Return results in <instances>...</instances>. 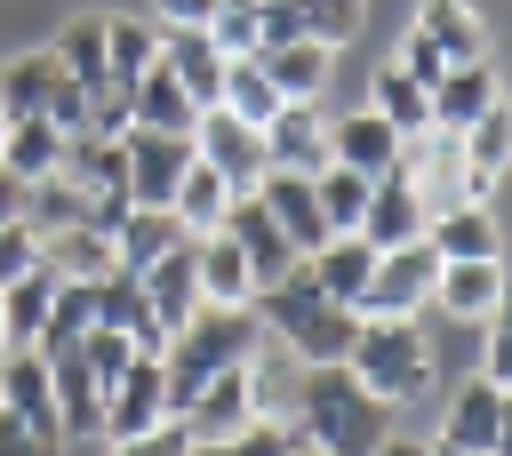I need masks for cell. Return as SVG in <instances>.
Segmentation results:
<instances>
[{
	"label": "cell",
	"mask_w": 512,
	"mask_h": 456,
	"mask_svg": "<svg viewBox=\"0 0 512 456\" xmlns=\"http://www.w3.org/2000/svg\"><path fill=\"white\" fill-rule=\"evenodd\" d=\"M256 200H264V216L288 232V248L296 256H312L320 240H336L328 224H320V200H312V176H296V168H264L256 176Z\"/></svg>",
	"instance_id": "12"
},
{
	"label": "cell",
	"mask_w": 512,
	"mask_h": 456,
	"mask_svg": "<svg viewBox=\"0 0 512 456\" xmlns=\"http://www.w3.org/2000/svg\"><path fill=\"white\" fill-rule=\"evenodd\" d=\"M176 424H184L192 440H232V432H248V376H240V368L208 376V384L176 408Z\"/></svg>",
	"instance_id": "24"
},
{
	"label": "cell",
	"mask_w": 512,
	"mask_h": 456,
	"mask_svg": "<svg viewBox=\"0 0 512 456\" xmlns=\"http://www.w3.org/2000/svg\"><path fill=\"white\" fill-rule=\"evenodd\" d=\"M96 328V296H88V280H56V296H48V328H40V360H56V352H72L80 336Z\"/></svg>",
	"instance_id": "39"
},
{
	"label": "cell",
	"mask_w": 512,
	"mask_h": 456,
	"mask_svg": "<svg viewBox=\"0 0 512 456\" xmlns=\"http://www.w3.org/2000/svg\"><path fill=\"white\" fill-rule=\"evenodd\" d=\"M368 112H384L400 136H424V128H432V88L408 80L400 64H376V80H368Z\"/></svg>",
	"instance_id": "34"
},
{
	"label": "cell",
	"mask_w": 512,
	"mask_h": 456,
	"mask_svg": "<svg viewBox=\"0 0 512 456\" xmlns=\"http://www.w3.org/2000/svg\"><path fill=\"white\" fill-rule=\"evenodd\" d=\"M504 296H512V280H504V256L440 264V280H432V312H448V320H488Z\"/></svg>",
	"instance_id": "15"
},
{
	"label": "cell",
	"mask_w": 512,
	"mask_h": 456,
	"mask_svg": "<svg viewBox=\"0 0 512 456\" xmlns=\"http://www.w3.org/2000/svg\"><path fill=\"white\" fill-rule=\"evenodd\" d=\"M480 328H488V344H480V376H488L496 392H512V296H504Z\"/></svg>",
	"instance_id": "44"
},
{
	"label": "cell",
	"mask_w": 512,
	"mask_h": 456,
	"mask_svg": "<svg viewBox=\"0 0 512 456\" xmlns=\"http://www.w3.org/2000/svg\"><path fill=\"white\" fill-rule=\"evenodd\" d=\"M24 272H40V232L32 224H0V288H16Z\"/></svg>",
	"instance_id": "46"
},
{
	"label": "cell",
	"mask_w": 512,
	"mask_h": 456,
	"mask_svg": "<svg viewBox=\"0 0 512 456\" xmlns=\"http://www.w3.org/2000/svg\"><path fill=\"white\" fill-rule=\"evenodd\" d=\"M120 168H128V200L136 208H168L184 168H192V136H160V128H136L120 136Z\"/></svg>",
	"instance_id": "6"
},
{
	"label": "cell",
	"mask_w": 512,
	"mask_h": 456,
	"mask_svg": "<svg viewBox=\"0 0 512 456\" xmlns=\"http://www.w3.org/2000/svg\"><path fill=\"white\" fill-rule=\"evenodd\" d=\"M88 296H96V328H112V336H128L136 352H160V320H152V304H144V288H136V272H104V280H88Z\"/></svg>",
	"instance_id": "23"
},
{
	"label": "cell",
	"mask_w": 512,
	"mask_h": 456,
	"mask_svg": "<svg viewBox=\"0 0 512 456\" xmlns=\"http://www.w3.org/2000/svg\"><path fill=\"white\" fill-rule=\"evenodd\" d=\"M56 88H64V64H56V48H32V56L0 64V96H8V120H32V112H48V104H56Z\"/></svg>",
	"instance_id": "32"
},
{
	"label": "cell",
	"mask_w": 512,
	"mask_h": 456,
	"mask_svg": "<svg viewBox=\"0 0 512 456\" xmlns=\"http://www.w3.org/2000/svg\"><path fill=\"white\" fill-rule=\"evenodd\" d=\"M344 368H352L384 408H408V400L432 392V336H424V320H360Z\"/></svg>",
	"instance_id": "4"
},
{
	"label": "cell",
	"mask_w": 512,
	"mask_h": 456,
	"mask_svg": "<svg viewBox=\"0 0 512 456\" xmlns=\"http://www.w3.org/2000/svg\"><path fill=\"white\" fill-rule=\"evenodd\" d=\"M192 152L232 184V192H256V176L272 168L264 160V128H248V120H232L224 104H208L200 120H192Z\"/></svg>",
	"instance_id": "7"
},
{
	"label": "cell",
	"mask_w": 512,
	"mask_h": 456,
	"mask_svg": "<svg viewBox=\"0 0 512 456\" xmlns=\"http://www.w3.org/2000/svg\"><path fill=\"white\" fill-rule=\"evenodd\" d=\"M152 8H160V24H208L224 0H152Z\"/></svg>",
	"instance_id": "50"
},
{
	"label": "cell",
	"mask_w": 512,
	"mask_h": 456,
	"mask_svg": "<svg viewBox=\"0 0 512 456\" xmlns=\"http://www.w3.org/2000/svg\"><path fill=\"white\" fill-rule=\"evenodd\" d=\"M424 200H416V184L392 168V176H376L368 184V208H360V240L384 256V248H408V240H424Z\"/></svg>",
	"instance_id": "13"
},
{
	"label": "cell",
	"mask_w": 512,
	"mask_h": 456,
	"mask_svg": "<svg viewBox=\"0 0 512 456\" xmlns=\"http://www.w3.org/2000/svg\"><path fill=\"white\" fill-rule=\"evenodd\" d=\"M488 104H504V72L480 56V64H448L440 80H432V128H448V136H464Z\"/></svg>",
	"instance_id": "14"
},
{
	"label": "cell",
	"mask_w": 512,
	"mask_h": 456,
	"mask_svg": "<svg viewBox=\"0 0 512 456\" xmlns=\"http://www.w3.org/2000/svg\"><path fill=\"white\" fill-rule=\"evenodd\" d=\"M0 168H8V176H24V184L56 176V168H64V128H56L48 112L8 120V136H0Z\"/></svg>",
	"instance_id": "29"
},
{
	"label": "cell",
	"mask_w": 512,
	"mask_h": 456,
	"mask_svg": "<svg viewBox=\"0 0 512 456\" xmlns=\"http://www.w3.org/2000/svg\"><path fill=\"white\" fill-rule=\"evenodd\" d=\"M296 448V424H248L232 440H192L184 456H288Z\"/></svg>",
	"instance_id": "43"
},
{
	"label": "cell",
	"mask_w": 512,
	"mask_h": 456,
	"mask_svg": "<svg viewBox=\"0 0 512 456\" xmlns=\"http://www.w3.org/2000/svg\"><path fill=\"white\" fill-rule=\"evenodd\" d=\"M176 240H192V232L176 224V208H136V200H128V216L112 224V264H120V272H144V264H160Z\"/></svg>",
	"instance_id": "26"
},
{
	"label": "cell",
	"mask_w": 512,
	"mask_h": 456,
	"mask_svg": "<svg viewBox=\"0 0 512 456\" xmlns=\"http://www.w3.org/2000/svg\"><path fill=\"white\" fill-rule=\"evenodd\" d=\"M216 104H224L232 120H248V128H264V120H272V112H280L288 96L272 88V72H264L256 56H232V64H224V96H216Z\"/></svg>",
	"instance_id": "38"
},
{
	"label": "cell",
	"mask_w": 512,
	"mask_h": 456,
	"mask_svg": "<svg viewBox=\"0 0 512 456\" xmlns=\"http://www.w3.org/2000/svg\"><path fill=\"white\" fill-rule=\"evenodd\" d=\"M136 288H144V304H152V320H160V344L200 312V280H192V240H176L160 264H144L136 272Z\"/></svg>",
	"instance_id": "19"
},
{
	"label": "cell",
	"mask_w": 512,
	"mask_h": 456,
	"mask_svg": "<svg viewBox=\"0 0 512 456\" xmlns=\"http://www.w3.org/2000/svg\"><path fill=\"white\" fill-rule=\"evenodd\" d=\"M488 456H512V392H504V408H496V448Z\"/></svg>",
	"instance_id": "52"
},
{
	"label": "cell",
	"mask_w": 512,
	"mask_h": 456,
	"mask_svg": "<svg viewBox=\"0 0 512 456\" xmlns=\"http://www.w3.org/2000/svg\"><path fill=\"white\" fill-rule=\"evenodd\" d=\"M432 280H440V256H432L424 240L384 248L352 312H360V320H424V312H432Z\"/></svg>",
	"instance_id": "5"
},
{
	"label": "cell",
	"mask_w": 512,
	"mask_h": 456,
	"mask_svg": "<svg viewBox=\"0 0 512 456\" xmlns=\"http://www.w3.org/2000/svg\"><path fill=\"white\" fill-rule=\"evenodd\" d=\"M160 64H168V80L208 112V104L224 96V64H232V56L208 40V24H160Z\"/></svg>",
	"instance_id": "10"
},
{
	"label": "cell",
	"mask_w": 512,
	"mask_h": 456,
	"mask_svg": "<svg viewBox=\"0 0 512 456\" xmlns=\"http://www.w3.org/2000/svg\"><path fill=\"white\" fill-rule=\"evenodd\" d=\"M240 376H248V424H288V416H296L304 360H296L288 344H256V352L240 360Z\"/></svg>",
	"instance_id": "16"
},
{
	"label": "cell",
	"mask_w": 512,
	"mask_h": 456,
	"mask_svg": "<svg viewBox=\"0 0 512 456\" xmlns=\"http://www.w3.org/2000/svg\"><path fill=\"white\" fill-rule=\"evenodd\" d=\"M400 144H408V136H400L384 112H368V104H360V112H344V120H328V160H336V168H352V176H368V184L400 168Z\"/></svg>",
	"instance_id": "11"
},
{
	"label": "cell",
	"mask_w": 512,
	"mask_h": 456,
	"mask_svg": "<svg viewBox=\"0 0 512 456\" xmlns=\"http://www.w3.org/2000/svg\"><path fill=\"white\" fill-rule=\"evenodd\" d=\"M192 448V432L168 416V424H152V432H136V440H104V456H184Z\"/></svg>",
	"instance_id": "48"
},
{
	"label": "cell",
	"mask_w": 512,
	"mask_h": 456,
	"mask_svg": "<svg viewBox=\"0 0 512 456\" xmlns=\"http://www.w3.org/2000/svg\"><path fill=\"white\" fill-rule=\"evenodd\" d=\"M48 296H56V272H48V264L24 272L16 288H0V304H8V352H32V344H40V328H48Z\"/></svg>",
	"instance_id": "40"
},
{
	"label": "cell",
	"mask_w": 512,
	"mask_h": 456,
	"mask_svg": "<svg viewBox=\"0 0 512 456\" xmlns=\"http://www.w3.org/2000/svg\"><path fill=\"white\" fill-rule=\"evenodd\" d=\"M424 456H440V448H432V440H424Z\"/></svg>",
	"instance_id": "58"
},
{
	"label": "cell",
	"mask_w": 512,
	"mask_h": 456,
	"mask_svg": "<svg viewBox=\"0 0 512 456\" xmlns=\"http://www.w3.org/2000/svg\"><path fill=\"white\" fill-rule=\"evenodd\" d=\"M232 200H240V192H232V184L192 152V168H184V184H176V200H168V208H176V224H184V232H216Z\"/></svg>",
	"instance_id": "37"
},
{
	"label": "cell",
	"mask_w": 512,
	"mask_h": 456,
	"mask_svg": "<svg viewBox=\"0 0 512 456\" xmlns=\"http://www.w3.org/2000/svg\"><path fill=\"white\" fill-rule=\"evenodd\" d=\"M288 456H320V448H312V440H296V448H288Z\"/></svg>",
	"instance_id": "55"
},
{
	"label": "cell",
	"mask_w": 512,
	"mask_h": 456,
	"mask_svg": "<svg viewBox=\"0 0 512 456\" xmlns=\"http://www.w3.org/2000/svg\"><path fill=\"white\" fill-rule=\"evenodd\" d=\"M128 112H136V128H160V136H192V120H200V104H192V96L168 80V64H152V72L136 80Z\"/></svg>",
	"instance_id": "35"
},
{
	"label": "cell",
	"mask_w": 512,
	"mask_h": 456,
	"mask_svg": "<svg viewBox=\"0 0 512 456\" xmlns=\"http://www.w3.org/2000/svg\"><path fill=\"white\" fill-rule=\"evenodd\" d=\"M24 192H32V184L0 168V224H24Z\"/></svg>",
	"instance_id": "51"
},
{
	"label": "cell",
	"mask_w": 512,
	"mask_h": 456,
	"mask_svg": "<svg viewBox=\"0 0 512 456\" xmlns=\"http://www.w3.org/2000/svg\"><path fill=\"white\" fill-rule=\"evenodd\" d=\"M496 408H504V392H496L488 376L456 384V400H448L432 448H440V456H488V448H496Z\"/></svg>",
	"instance_id": "17"
},
{
	"label": "cell",
	"mask_w": 512,
	"mask_h": 456,
	"mask_svg": "<svg viewBox=\"0 0 512 456\" xmlns=\"http://www.w3.org/2000/svg\"><path fill=\"white\" fill-rule=\"evenodd\" d=\"M376 456H424V440H400V432H392V440H384Z\"/></svg>",
	"instance_id": "53"
},
{
	"label": "cell",
	"mask_w": 512,
	"mask_h": 456,
	"mask_svg": "<svg viewBox=\"0 0 512 456\" xmlns=\"http://www.w3.org/2000/svg\"><path fill=\"white\" fill-rule=\"evenodd\" d=\"M64 448H72L64 432H40V424H24V416L0 408V456H64Z\"/></svg>",
	"instance_id": "47"
},
{
	"label": "cell",
	"mask_w": 512,
	"mask_h": 456,
	"mask_svg": "<svg viewBox=\"0 0 512 456\" xmlns=\"http://www.w3.org/2000/svg\"><path fill=\"white\" fill-rule=\"evenodd\" d=\"M48 384H56V416H64V440H104V384H96V368L80 360V344L48 360Z\"/></svg>",
	"instance_id": "22"
},
{
	"label": "cell",
	"mask_w": 512,
	"mask_h": 456,
	"mask_svg": "<svg viewBox=\"0 0 512 456\" xmlns=\"http://www.w3.org/2000/svg\"><path fill=\"white\" fill-rule=\"evenodd\" d=\"M256 328L272 336V344H288L304 368H328V360H344L352 352V336H360V312L352 304H336L304 264L288 272V280H272V288H256Z\"/></svg>",
	"instance_id": "2"
},
{
	"label": "cell",
	"mask_w": 512,
	"mask_h": 456,
	"mask_svg": "<svg viewBox=\"0 0 512 456\" xmlns=\"http://www.w3.org/2000/svg\"><path fill=\"white\" fill-rule=\"evenodd\" d=\"M40 264H48L56 280H104V272H112V232H96V224L48 232V240H40Z\"/></svg>",
	"instance_id": "36"
},
{
	"label": "cell",
	"mask_w": 512,
	"mask_h": 456,
	"mask_svg": "<svg viewBox=\"0 0 512 456\" xmlns=\"http://www.w3.org/2000/svg\"><path fill=\"white\" fill-rule=\"evenodd\" d=\"M216 232H224V240H232V248L248 256V272H256V288H272V280H288V272L304 264V256L288 248V232H280V224L264 216V200H256V192H240V200L224 208V224H216Z\"/></svg>",
	"instance_id": "8"
},
{
	"label": "cell",
	"mask_w": 512,
	"mask_h": 456,
	"mask_svg": "<svg viewBox=\"0 0 512 456\" xmlns=\"http://www.w3.org/2000/svg\"><path fill=\"white\" fill-rule=\"evenodd\" d=\"M264 160L296 168V176H320L328 168V120H320V104H280L264 120Z\"/></svg>",
	"instance_id": "18"
},
{
	"label": "cell",
	"mask_w": 512,
	"mask_h": 456,
	"mask_svg": "<svg viewBox=\"0 0 512 456\" xmlns=\"http://www.w3.org/2000/svg\"><path fill=\"white\" fill-rule=\"evenodd\" d=\"M296 440H312L320 456H376L384 440H392V408L344 368V360H328V368H304V384H296Z\"/></svg>",
	"instance_id": "1"
},
{
	"label": "cell",
	"mask_w": 512,
	"mask_h": 456,
	"mask_svg": "<svg viewBox=\"0 0 512 456\" xmlns=\"http://www.w3.org/2000/svg\"><path fill=\"white\" fill-rule=\"evenodd\" d=\"M256 64L272 72V88H280L288 104H320V88H328V72H336V48H320V40H280V48H264Z\"/></svg>",
	"instance_id": "28"
},
{
	"label": "cell",
	"mask_w": 512,
	"mask_h": 456,
	"mask_svg": "<svg viewBox=\"0 0 512 456\" xmlns=\"http://www.w3.org/2000/svg\"><path fill=\"white\" fill-rule=\"evenodd\" d=\"M312 200H320V224L328 232H360V208H368V176H352V168H320L312 176Z\"/></svg>",
	"instance_id": "42"
},
{
	"label": "cell",
	"mask_w": 512,
	"mask_h": 456,
	"mask_svg": "<svg viewBox=\"0 0 512 456\" xmlns=\"http://www.w3.org/2000/svg\"><path fill=\"white\" fill-rule=\"evenodd\" d=\"M424 248H432L440 264H472V256H504V232H496V216H488L480 200H464V208H440V216L424 224Z\"/></svg>",
	"instance_id": "25"
},
{
	"label": "cell",
	"mask_w": 512,
	"mask_h": 456,
	"mask_svg": "<svg viewBox=\"0 0 512 456\" xmlns=\"http://www.w3.org/2000/svg\"><path fill=\"white\" fill-rule=\"evenodd\" d=\"M192 280H200V304H232V312L256 304V272L224 232H192Z\"/></svg>",
	"instance_id": "21"
},
{
	"label": "cell",
	"mask_w": 512,
	"mask_h": 456,
	"mask_svg": "<svg viewBox=\"0 0 512 456\" xmlns=\"http://www.w3.org/2000/svg\"><path fill=\"white\" fill-rule=\"evenodd\" d=\"M288 16H296V40L344 48V40H360V24H368V0H288Z\"/></svg>",
	"instance_id": "41"
},
{
	"label": "cell",
	"mask_w": 512,
	"mask_h": 456,
	"mask_svg": "<svg viewBox=\"0 0 512 456\" xmlns=\"http://www.w3.org/2000/svg\"><path fill=\"white\" fill-rule=\"evenodd\" d=\"M48 48H56L64 80H80V88H88V104L112 88V72H104V16H72V24H64Z\"/></svg>",
	"instance_id": "33"
},
{
	"label": "cell",
	"mask_w": 512,
	"mask_h": 456,
	"mask_svg": "<svg viewBox=\"0 0 512 456\" xmlns=\"http://www.w3.org/2000/svg\"><path fill=\"white\" fill-rule=\"evenodd\" d=\"M0 360H8V304H0Z\"/></svg>",
	"instance_id": "54"
},
{
	"label": "cell",
	"mask_w": 512,
	"mask_h": 456,
	"mask_svg": "<svg viewBox=\"0 0 512 456\" xmlns=\"http://www.w3.org/2000/svg\"><path fill=\"white\" fill-rule=\"evenodd\" d=\"M416 32L448 56V64H480L488 56V24L472 0H416Z\"/></svg>",
	"instance_id": "27"
},
{
	"label": "cell",
	"mask_w": 512,
	"mask_h": 456,
	"mask_svg": "<svg viewBox=\"0 0 512 456\" xmlns=\"http://www.w3.org/2000/svg\"><path fill=\"white\" fill-rule=\"evenodd\" d=\"M152 424H168V376H160V352H136L128 376L104 392V440H136Z\"/></svg>",
	"instance_id": "9"
},
{
	"label": "cell",
	"mask_w": 512,
	"mask_h": 456,
	"mask_svg": "<svg viewBox=\"0 0 512 456\" xmlns=\"http://www.w3.org/2000/svg\"><path fill=\"white\" fill-rule=\"evenodd\" d=\"M304 272H312L336 304H360V288H368V272H376V248H368L360 232H336V240H320V248L304 256Z\"/></svg>",
	"instance_id": "30"
},
{
	"label": "cell",
	"mask_w": 512,
	"mask_h": 456,
	"mask_svg": "<svg viewBox=\"0 0 512 456\" xmlns=\"http://www.w3.org/2000/svg\"><path fill=\"white\" fill-rule=\"evenodd\" d=\"M232 8H264V0H232Z\"/></svg>",
	"instance_id": "57"
},
{
	"label": "cell",
	"mask_w": 512,
	"mask_h": 456,
	"mask_svg": "<svg viewBox=\"0 0 512 456\" xmlns=\"http://www.w3.org/2000/svg\"><path fill=\"white\" fill-rule=\"evenodd\" d=\"M160 64V24L152 16H104V72L112 88H136Z\"/></svg>",
	"instance_id": "31"
},
{
	"label": "cell",
	"mask_w": 512,
	"mask_h": 456,
	"mask_svg": "<svg viewBox=\"0 0 512 456\" xmlns=\"http://www.w3.org/2000/svg\"><path fill=\"white\" fill-rule=\"evenodd\" d=\"M208 40H216L224 56H264V32H256V8H232V0H224V8L208 16Z\"/></svg>",
	"instance_id": "45"
},
{
	"label": "cell",
	"mask_w": 512,
	"mask_h": 456,
	"mask_svg": "<svg viewBox=\"0 0 512 456\" xmlns=\"http://www.w3.org/2000/svg\"><path fill=\"white\" fill-rule=\"evenodd\" d=\"M264 344V328H256V312H232V304H200L168 344H160V376H168V416L208 384V376H224V368H240L248 352Z\"/></svg>",
	"instance_id": "3"
},
{
	"label": "cell",
	"mask_w": 512,
	"mask_h": 456,
	"mask_svg": "<svg viewBox=\"0 0 512 456\" xmlns=\"http://www.w3.org/2000/svg\"><path fill=\"white\" fill-rule=\"evenodd\" d=\"M456 144H464V192L488 208V192H496V184H504V168H512V96H504V104H488Z\"/></svg>",
	"instance_id": "20"
},
{
	"label": "cell",
	"mask_w": 512,
	"mask_h": 456,
	"mask_svg": "<svg viewBox=\"0 0 512 456\" xmlns=\"http://www.w3.org/2000/svg\"><path fill=\"white\" fill-rule=\"evenodd\" d=\"M0 136H8V96H0Z\"/></svg>",
	"instance_id": "56"
},
{
	"label": "cell",
	"mask_w": 512,
	"mask_h": 456,
	"mask_svg": "<svg viewBox=\"0 0 512 456\" xmlns=\"http://www.w3.org/2000/svg\"><path fill=\"white\" fill-rule=\"evenodd\" d=\"M392 64H400L408 80H424V88H432V80L448 72V56H440V48H432V40L416 32V24H408V40H400V56H392Z\"/></svg>",
	"instance_id": "49"
}]
</instances>
